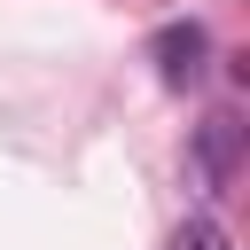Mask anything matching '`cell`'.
Here are the masks:
<instances>
[{
  "instance_id": "6da1fadb",
  "label": "cell",
  "mask_w": 250,
  "mask_h": 250,
  "mask_svg": "<svg viewBox=\"0 0 250 250\" xmlns=\"http://www.w3.org/2000/svg\"><path fill=\"white\" fill-rule=\"evenodd\" d=\"M234 156H242V125H234L227 109H211V117L195 125V180L219 195V188L234 180Z\"/></svg>"
},
{
  "instance_id": "7a4b0ae2",
  "label": "cell",
  "mask_w": 250,
  "mask_h": 250,
  "mask_svg": "<svg viewBox=\"0 0 250 250\" xmlns=\"http://www.w3.org/2000/svg\"><path fill=\"white\" fill-rule=\"evenodd\" d=\"M203 62H211L203 23H164V31H156V70H164V86H195Z\"/></svg>"
},
{
  "instance_id": "3957f363",
  "label": "cell",
  "mask_w": 250,
  "mask_h": 250,
  "mask_svg": "<svg viewBox=\"0 0 250 250\" xmlns=\"http://www.w3.org/2000/svg\"><path fill=\"white\" fill-rule=\"evenodd\" d=\"M172 250H234V234H227L219 211H188V219L172 227Z\"/></svg>"
}]
</instances>
